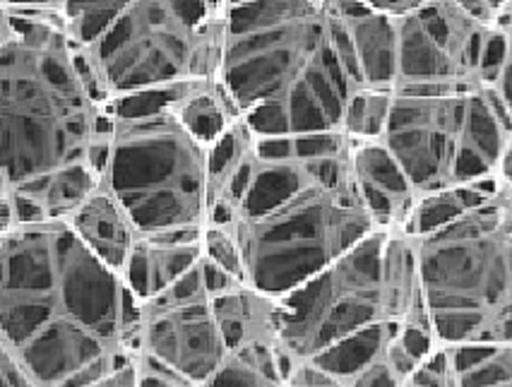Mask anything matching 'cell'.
Returning <instances> with one entry per match:
<instances>
[{
    "label": "cell",
    "mask_w": 512,
    "mask_h": 387,
    "mask_svg": "<svg viewBox=\"0 0 512 387\" xmlns=\"http://www.w3.org/2000/svg\"><path fill=\"white\" fill-rule=\"evenodd\" d=\"M135 383H138V356H135L130 363H125V366L118 368V371H113L109 375H104V378L94 380V383L82 385V387H135Z\"/></svg>",
    "instance_id": "obj_25"
},
{
    "label": "cell",
    "mask_w": 512,
    "mask_h": 387,
    "mask_svg": "<svg viewBox=\"0 0 512 387\" xmlns=\"http://www.w3.org/2000/svg\"><path fill=\"white\" fill-rule=\"evenodd\" d=\"M202 255H205L210 263L222 267L224 272H229L231 277H236L238 282L248 284L241 248H238L231 231L222 229V226H207L205 234H202Z\"/></svg>",
    "instance_id": "obj_21"
},
{
    "label": "cell",
    "mask_w": 512,
    "mask_h": 387,
    "mask_svg": "<svg viewBox=\"0 0 512 387\" xmlns=\"http://www.w3.org/2000/svg\"><path fill=\"white\" fill-rule=\"evenodd\" d=\"M210 299L226 354L284 351V299L265 294L246 282H234Z\"/></svg>",
    "instance_id": "obj_12"
},
{
    "label": "cell",
    "mask_w": 512,
    "mask_h": 387,
    "mask_svg": "<svg viewBox=\"0 0 512 387\" xmlns=\"http://www.w3.org/2000/svg\"><path fill=\"white\" fill-rule=\"evenodd\" d=\"M392 106H395V92L388 89L363 87L349 99L344 111L342 133L354 142L383 140L388 130Z\"/></svg>",
    "instance_id": "obj_20"
},
{
    "label": "cell",
    "mask_w": 512,
    "mask_h": 387,
    "mask_svg": "<svg viewBox=\"0 0 512 387\" xmlns=\"http://www.w3.org/2000/svg\"><path fill=\"white\" fill-rule=\"evenodd\" d=\"M282 349L289 361H313L383 325H433L421 289L416 241L378 234L284 296Z\"/></svg>",
    "instance_id": "obj_8"
},
{
    "label": "cell",
    "mask_w": 512,
    "mask_h": 387,
    "mask_svg": "<svg viewBox=\"0 0 512 387\" xmlns=\"http://www.w3.org/2000/svg\"><path fill=\"white\" fill-rule=\"evenodd\" d=\"M202 260V238H140L125 284L138 301L162 294Z\"/></svg>",
    "instance_id": "obj_16"
},
{
    "label": "cell",
    "mask_w": 512,
    "mask_h": 387,
    "mask_svg": "<svg viewBox=\"0 0 512 387\" xmlns=\"http://www.w3.org/2000/svg\"><path fill=\"white\" fill-rule=\"evenodd\" d=\"M176 89L111 106L104 181L145 238H202L210 224L212 147L171 109Z\"/></svg>",
    "instance_id": "obj_6"
},
{
    "label": "cell",
    "mask_w": 512,
    "mask_h": 387,
    "mask_svg": "<svg viewBox=\"0 0 512 387\" xmlns=\"http://www.w3.org/2000/svg\"><path fill=\"white\" fill-rule=\"evenodd\" d=\"M135 387H205V385H195L193 380L183 378L181 373L171 371V368L162 366V363L150 359V356L138 354V383H135Z\"/></svg>",
    "instance_id": "obj_22"
},
{
    "label": "cell",
    "mask_w": 512,
    "mask_h": 387,
    "mask_svg": "<svg viewBox=\"0 0 512 387\" xmlns=\"http://www.w3.org/2000/svg\"><path fill=\"white\" fill-rule=\"evenodd\" d=\"M421 289L440 347L512 349V186L416 236Z\"/></svg>",
    "instance_id": "obj_7"
},
{
    "label": "cell",
    "mask_w": 512,
    "mask_h": 387,
    "mask_svg": "<svg viewBox=\"0 0 512 387\" xmlns=\"http://www.w3.org/2000/svg\"><path fill=\"white\" fill-rule=\"evenodd\" d=\"M388 147L416 195L496 181L512 145V118L493 89L448 97H397Z\"/></svg>",
    "instance_id": "obj_9"
},
{
    "label": "cell",
    "mask_w": 512,
    "mask_h": 387,
    "mask_svg": "<svg viewBox=\"0 0 512 387\" xmlns=\"http://www.w3.org/2000/svg\"><path fill=\"white\" fill-rule=\"evenodd\" d=\"M287 387H349L315 361H289Z\"/></svg>",
    "instance_id": "obj_23"
},
{
    "label": "cell",
    "mask_w": 512,
    "mask_h": 387,
    "mask_svg": "<svg viewBox=\"0 0 512 387\" xmlns=\"http://www.w3.org/2000/svg\"><path fill=\"white\" fill-rule=\"evenodd\" d=\"M222 87L258 138L342 133L363 80L332 3H226Z\"/></svg>",
    "instance_id": "obj_4"
},
{
    "label": "cell",
    "mask_w": 512,
    "mask_h": 387,
    "mask_svg": "<svg viewBox=\"0 0 512 387\" xmlns=\"http://www.w3.org/2000/svg\"><path fill=\"white\" fill-rule=\"evenodd\" d=\"M111 133V101L63 3H0V188H25L75 164L104 174Z\"/></svg>",
    "instance_id": "obj_3"
},
{
    "label": "cell",
    "mask_w": 512,
    "mask_h": 387,
    "mask_svg": "<svg viewBox=\"0 0 512 387\" xmlns=\"http://www.w3.org/2000/svg\"><path fill=\"white\" fill-rule=\"evenodd\" d=\"M407 387H431V385H421V383H414V380H412V383H409Z\"/></svg>",
    "instance_id": "obj_26"
},
{
    "label": "cell",
    "mask_w": 512,
    "mask_h": 387,
    "mask_svg": "<svg viewBox=\"0 0 512 387\" xmlns=\"http://www.w3.org/2000/svg\"><path fill=\"white\" fill-rule=\"evenodd\" d=\"M65 224L101 263L111 267L125 282V272H128L130 258H133L142 234L128 210L121 205V200L116 198V193L106 186L104 178Z\"/></svg>",
    "instance_id": "obj_14"
},
{
    "label": "cell",
    "mask_w": 512,
    "mask_h": 387,
    "mask_svg": "<svg viewBox=\"0 0 512 387\" xmlns=\"http://www.w3.org/2000/svg\"><path fill=\"white\" fill-rule=\"evenodd\" d=\"M332 5L349 32L363 87L395 92L397 53H400L397 17L380 10L373 0H366V3L332 0Z\"/></svg>",
    "instance_id": "obj_15"
},
{
    "label": "cell",
    "mask_w": 512,
    "mask_h": 387,
    "mask_svg": "<svg viewBox=\"0 0 512 387\" xmlns=\"http://www.w3.org/2000/svg\"><path fill=\"white\" fill-rule=\"evenodd\" d=\"M287 371L284 351L229 354L205 387H287Z\"/></svg>",
    "instance_id": "obj_18"
},
{
    "label": "cell",
    "mask_w": 512,
    "mask_h": 387,
    "mask_svg": "<svg viewBox=\"0 0 512 387\" xmlns=\"http://www.w3.org/2000/svg\"><path fill=\"white\" fill-rule=\"evenodd\" d=\"M445 349L450 351V387H512V349Z\"/></svg>",
    "instance_id": "obj_17"
},
{
    "label": "cell",
    "mask_w": 512,
    "mask_h": 387,
    "mask_svg": "<svg viewBox=\"0 0 512 387\" xmlns=\"http://www.w3.org/2000/svg\"><path fill=\"white\" fill-rule=\"evenodd\" d=\"M0 349L41 387H82L138 356L140 301L65 222L0 231Z\"/></svg>",
    "instance_id": "obj_1"
},
{
    "label": "cell",
    "mask_w": 512,
    "mask_h": 387,
    "mask_svg": "<svg viewBox=\"0 0 512 387\" xmlns=\"http://www.w3.org/2000/svg\"><path fill=\"white\" fill-rule=\"evenodd\" d=\"M351 166L363 205L368 207L378 229L385 234H407L419 207V195L385 142L351 140Z\"/></svg>",
    "instance_id": "obj_13"
},
{
    "label": "cell",
    "mask_w": 512,
    "mask_h": 387,
    "mask_svg": "<svg viewBox=\"0 0 512 387\" xmlns=\"http://www.w3.org/2000/svg\"><path fill=\"white\" fill-rule=\"evenodd\" d=\"M101 92L111 101L222 80L226 3H63Z\"/></svg>",
    "instance_id": "obj_5"
},
{
    "label": "cell",
    "mask_w": 512,
    "mask_h": 387,
    "mask_svg": "<svg viewBox=\"0 0 512 387\" xmlns=\"http://www.w3.org/2000/svg\"><path fill=\"white\" fill-rule=\"evenodd\" d=\"M0 387H41L10 351L0 349Z\"/></svg>",
    "instance_id": "obj_24"
},
{
    "label": "cell",
    "mask_w": 512,
    "mask_h": 387,
    "mask_svg": "<svg viewBox=\"0 0 512 387\" xmlns=\"http://www.w3.org/2000/svg\"><path fill=\"white\" fill-rule=\"evenodd\" d=\"M138 354L150 356L195 385H207L226 361L224 339L198 267L162 294L140 301Z\"/></svg>",
    "instance_id": "obj_11"
},
{
    "label": "cell",
    "mask_w": 512,
    "mask_h": 387,
    "mask_svg": "<svg viewBox=\"0 0 512 387\" xmlns=\"http://www.w3.org/2000/svg\"><path fill=\"white\" fill-rule=\"evenodd\" d=\"M498 181L488 183H476V186H464V188H452L443 190V193L428 195V198L419 200V207H416L412 224H409V236H424L428 231L438 229V226L455 222L457 217H462L464 212H469L472 207L484 202L493 190L498 188Z\"/></svg>",
    "instance_id": "obj_19"
},
{
    "label": "cell",
    "mask_w": 512,
    "mask_h": 387,
    "mask_svg": "<svg viewBox=\"0 0 512 387\" xmlns=\"http://www.w3.org/2000/svg\"><path fill=\"white\" fill-rule=\"evenodd\" d=\"M222 229L241 248L250 287L279 299L380 231L344 133L258 138L253 178Z\"/></svg>",
    "instance_id": "obj_2"
},
{
    "label": "cell",
    "mask_w": 512,
    "mask_h": 387,
    "mask_svg": "<svg viewBox=\"0 0 512 387\" xmlns=\"http://www.w3.org/2000/svg\"><path fill=\"white\" fill-rule=\"evenodd\" d=\"M498 3H421L397 17V97H448L496 87L508 37Z\"/></svg>",
    "instance_id": "obj_10"
}]
</instances>
